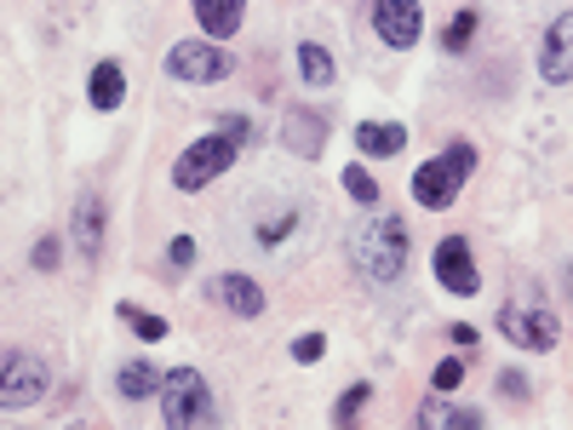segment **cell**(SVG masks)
<instances>
[{
    "label": "cell",
    "mask_w": 573,
    "mask_h": 430,
    "mask_svg": "<svg viewBox=\"0 0 573 430\" xmlns=\"http://www.w3.org/2000/svg\"><path fill=\"white\" fill-rule=\"evenodd\" d=\"M195 253H201V247H195L190 236H173V242H166V258H173L178 270H190V264H195Z\"/></svg>",
    "instance_id": "cell-28"
},
{
    "label": "cell",
    "mask_w": 573,
    "mask_h": 430,
    "mask_svg": "<svg viewBox=\"0 0 573 430\" xmlns=\"http://www.w3.org/2000/svg\"><path fill=\"white\" fill-rule=\"evenodd\" d=\"M235 58L213 41H178L173 52H166V75L173 81H190V86H213V81H229Z\"/></svg>",
    "instance_id": "cell-7"
},
{
    "label": "cell",
    "mask_w": 573,
    "mask_h": 430,
    "mask_svg": "<svg viewBox=\"0 0 573 430\" xmlns=\"http://www.w3.org/2000/svg\"><path fill=\"white\" fill-rule=\"evenodd\" d=\"M47 361L29 350H0V408H35L47 402Z\"/></svg>",
    "instance_id": "cell-6"
},
{
    "label": "cell",
    "mask_w": 573,
    "mask_h": 430,
    "mask_svg": "<svg viewBox=\"0 0 573 430\" xmlns=\"http://www.w3.org/2000/svg\"><path fill=\"white\" fill-rule=\"evenodd\" d=\"M345 190L356 195L361 207H374V202H379V184H374V173H367L361 161H356V167H345Z\"/></svg>",
    "instance_id": "cell-24"
},
{
    "label": "cell",
    "mask_w": 573,
    "mask_h": 430,
    "mask_svg": "<svg viewBox=\"0 0 573 430\" xmlns=\"http://www.w3.org/2000/svg\"><path fill=\"white\" fill-rule=\"evenodd\" d=\"M161 419H166V430H201V424H213V419H218L213 385L201 379L195 368L161 373Z\"/></svg>",
    "instance_id": "cell-3"
},
{
    "label": "cell",
    "mask_w": 573,
    "mask_h": 430,
    "mask_svg": "<svg viewBox=\"0 0 573 430\" xmlns=\"http://www.w3.org/2000/svg\"><path fill=\"white\" fill-rule=\"evenodd\" d=\"M448 339H453V350H470V345H477V327H453Z\"/></svg>",
    "instance_id": "cell-31"
},
{
    "label": "cell",
    "mask_w": 573,
    "mask_h": 430,
    "mask_svg": "<svg viewBox=\"0 0 573 430\" xmlns=\"http://www.w3.org/2000/svg\"><path fill=\"white\" fill-rule=\"evenodd\" d=\"M367 23H374V35L396 52L419 47V35H424V12L413 0H374V7H367Z\"/></svg>",
    "instance_id": "cell-9"
},
{
    "label": "cell",
    "mask_w": 573,
    "mask_h": 430,
    "mask_svg": "<svg viewBox=\"0 0 573 430\" xmlns=\"http://www.w3.org/2000/svg\"><path fill=\"white\" fill-rule=\"evenodd\" d=\"M298 75H305V86H332V58H327V47H316V41H298Z\"/></svg>",
    "instance_id": "cell-19"
},
{
    "label": "cell",
    "mask_w": 573,
    "mask_h": 430,
    "mask_svg": "<svg viewBox=\"0 0 573 430\" xmlns=\"http://www.w3.org/2000/svg\"><path fill=\"white\" fill-rule=\"evenodd\" d=\"M350 253L367 281H401V270H408V224L396 213H367V224H356L350 236Z\"/></svg>",
    "instance_id": "cell-1"
},
{
    "label": "cell",
    "mask_w": 573,
    "mask_h": 430,
    "mask_svg": "<svg viewBox=\"0 0 573 430\" xmlns=\"http://www.w3.org/2000/svg\"><path fill=\"white\" fill-rule=\"evenodd\" d=\"M190 12L201 18V29H207L213 41L235 35V29H242V18H247V7H242V0H195Z\"/></svg>",
    "instance_id": "cell-17"
},
{
    "label": "cell",
    "mask_w": 573,
    "mask_h": 430,
    "mask_svg": "<svg viewBox=\"0 0 573 430\" xmlns=\"http://www.w3.org/2000/svg\"><path fill=\"white\" fill-rule=\"evenodd\" d=\"M213 132H224L229 144H247V132H253V126H247V115H218V126H213Z\"/></svg>",
    "instance_id": "cell-29"
},
{
    "label": "cell",
    "mask_w": 573,
    "mask_h": 430,
    "mask_svg": "<svg viewBox=\"0 0 573 430\" xmlns=\"http://www.w3.org/2000/svg\"><path fill=\"white\" fill-rule=\"evenodd\" d=\"M29 264H35V270H58V264H63V242H58V236H41L35 253H29Z\"/></svg>",
    "instance_id": "cell-26"
},
{
    "label": "cell",
    "mask_w": 573,
    "mask_h": 430,
    "mask_svg": "<svg viewBox=\"0 0 573 430\" xmlns=\"http://www.w3.org/2000/svg\"><path fill=\"white\" fill-rule=\"evenodd\" d=\"M356 150L361 155H401L408 150V126L401 121H361L356 126Z\"/></svg>",
    "instance_id": "cell-16"
},
{
    "label": "cell",
    "mask_w": 573,
    "mask_h": 430,
    "mask_svg": "<svg viewBox=\"0 0 573 430\" xmlns=\"http://www.w3.org/2000/svg\"><path fill=\"white\" fill-rule=\"evenodd\" d=\"M121 396L126 402H144V396H161V368H150V361H126V368L115 373Z\"/></svg>",
    "instance_id": "cell-18"
},
{
    "label": "cell",
    "mask_w": 573,
    "mask_h": 430,
    "mask_svg": "<svg viewBox=\"0 0 573 430\" xmlns=\"http://www.w3.org/2000/svg\"><path fill=\"white\" fill-rule=\"evenodd\" d=\"M430 270H436V281H442L448 293H459V299H477V293H482V270H477V258H470V242H464V236L436 242Z\"/></svg>",
    "instance_id": "cell-8"
},
{
    "label": "cell",
    "mask_w": 573,
    "mask_h": 430,
    "mask_svg": "<svg viewBox=\"0 0 573 430\" xmlns=\"http://www.w3.org/2000/svg\"><path fill=\"white\" fill-rule=\"evenodd\" d=\"M213 299H218L224 310H235V316H264V287H258L253 276H242V270L218 276V281H213Z\"/></svg>",
    "instance_id": "cell-11"
},
{
    "label": "cell",
    "mask_w": 573,
    "mask_h": 430,
    "mask_svg": "<svg viewBox=\"0 0 573 430\" xmlns=\"http://www.w3.org/2000/svg\"><path fill=\"white\" fill-rule=\"evenodd\" d=\"M282 144H287L293 155H321L327 121H321L316 110H287V115H282Z\"/></svg>",
    "instance_id": "cell-10"
},
{
    "label": "cell",
    "mask_w": 573,
    "mask_h": 430,
    "mask_svg": "<svg viewBox=\"0 0 573 430\" xmlns=\"http://www.w3.org/2000/svg\"><path fill=\"white\" fill-rule=\"evenodd\" d=\"M567 35H573V23L567 12L551 23V35H545V52H539V75H545L551 86H567L573 81V58H567Z\"/></svg>",
    "instance_id": "cell-12"
},
{
    "label": "cell",
    "mask_w": 573,
    "mask_h": 430,
    "mask_svg": "<svg viewBox=\"0 0 573 430\" xmlns=\"http://www.w3.org/2000/svg\"><path fill=\"white\" fill-rule=\"evenodd\" d=\"M477 18H482V12H470V7H464V12H453V23L442 29V47H448V52H464V47H470V35H477Z\"/></svg>",
    "instance_id": "cell-21"
},
{
    "label": "cell",
    "mask_w": 573,
    "mask_h": 430,
    "mask_svg": "<svg viewBox=\"0 0 573 430\" xmlns=\"http://www.w3.org/2000/svg\"><path fill=\"white\" fill-rule=\"evenodd\" d=\"M367 396H374V385H350V390L339 396V408H332V424L350 430V424H356V413L367 408Z\"/></svg>",
    "instance_id": "cell-22"
},
{
    "label": "cell",
    "mask_w": 573,
    "mask_h": 430,
    "mask_svg": "<svg viewBox=\"0 0 573 430\" xmlns=\"http://www.w3.org/2000/svg\"><path fill=\"white\" fill-rule=\"evenodd\" d=\"M499 390L511 396V402H528V373H499Z\"/></svg>",
    "instance_id": "cell-30"
},
{
    "label": "cell",
    "mask_w": 573,
    "mask_h": 430,
    "mask_svg": "<svg viewBox=\"0 0 573 430\" xmlns=\"http://www.w3.org/2000/svg\"><path fill=\"white\" fill-rule=\"evenodd\" d=\"M430 385H436V396H453V390L464 385V361H459V356H448L442 368L430 373Z\"/></svg>",
    "instance_id": "cell-25"
},
{
    "label": "cell",
    "mask_w": 573,
    "mask_h": 430,
    "mask_svg": "<svg viewBox=\"0 0 573 430\" xmlns=\"http://www.w3.org/2000/svg\"><path fill=\"white\" fill-rule=\"evenodd\" d=\"M121 321L139 327V339H144V345H161V339H166V321H161V316H150V310H139V305H121Z\"/></svg>",
    "instance_id": "cell-23"
},
{
    "label": "cell",
    "mask_w": 573,
    "mask_h": 430,
    "mask_svg": "<svg viewBox=\"0 0 573 430\" xmlns=\"http://www.w3.org/2000/svg\"><path fill=\"white\" fill-rule=\"evenodd\" d=\"M293 224H298V213H293V207H282L276 218H258V229H253V236H258V247H264V253H276V247L293 236Z\"/></svg>",
    "instance_id": "cell-20"
},
{
    "label": "cell",
    "mask_w": 573,
    "mask_h": 430,
    "mask_svg": "<svg viewBox=\"0 0 573 430\" xmlns=\"http://www.w3.org/2000/svg\"><path fill=\"white\" fill-rule=\"evenodd\" d=\"M86 98H92V110L98 115H110L121 110V98H126V75H121V63H92V81H86Z\"/></svg>",
    "instance_id": "cell-15"
},
{
    "label": "cell",
    "mask_w": 573,
    "mask_h": 430,
    "mask_svg": "<svg viewBox=\"0 0 573 430\" xmlns=\"http://www.w3.org/2000/svg\"><path fill=\"white\" fill-rule=\"evenodd\" d=\"M470 173H477V150H470V144H448L442 155L424 161V167L413 173V202L430 207V213H448L459 202V190H464Z\"/></svg>",
    "instance_id": "cell-2"
},
{
    "label": "cell",
    "mask_w": 573,
    "mask_h": 430,
    "mask_svg": "<svg viewBox=\"0 0 573 430\" xmlns=\"http://www.w3.org/2000/svg\"><path fill=\"white\" fill-rule=\"evenodd\" d=\"M499 334L511 339L516 350H556L562 345V316L545 305V299H511V305H499Z\"/></svg>",
    "instance_id": "cell-4"
},
{
    "label": "cell",
    "mask_w": 573,
    "mask_h": 430,
    "mask_svg": "<svg viewBox=\"0 0 573 430\" xmlns=\"http://www.w3.org/2000/svg\"><path fill=\"white\" fill-rule=\"evenodd\" d=\"M235 155H242V144H229L224 132H207V139H195V144L173 161V184H178L184 195L207 190L218 173H229V167H235Z\"/></svg>",
    "instance_id": "cell-5"
},
{
    "label": "cell",
    "mask_w": 573,
    "mask_h": 430,
    "mask_svg": "<svg viewBox=\"0 0 573 430\" xmlns=\"http://www.w3.org/2000/svg\"><path fill=\"white\" fill-rule=\"evenodd\" d=\"M327 356V339L321 334H298L293 339V361H305V368H310V361H321Z\"/></svg>",
    "instance_id": "cell-27"
},
{
    "label": "cell",
    "mask_w": 573,
    "mask_h": 430,
    "mask_svg": "<svg viewBox=\"0 0 573 430\" xmlns=\"http://www.w3.org/2000/svg\"><path fill=\"white\" fill-rule=\"evenodd\" d=\"M413 430H482V413L477 408H453V402H424L419 413H413Z\"/></svg>",
    "instance_id": "cell-14"
},
{
    "label": "cell",
    "mask_w": 573,
    "mask_h": 430,
    "mask_svg": "<svg viewBox=\"0 0 573 430\" xmlns=\"http://www.w3.org/2000/svg\"><path fill=\"white\" fill-rule=\"evenodd\" d=\"M75 253L81 258L104 253V202H98V195H81L75 202Z\"/></svg>",
    "instance_id": "cell-13"
}]
</instances>
